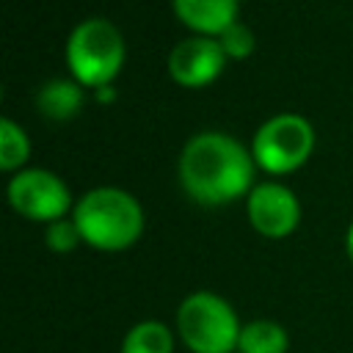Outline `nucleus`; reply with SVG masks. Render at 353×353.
<instances>
[{"label": "nucleus", "instance_id": "f257e3e1", "mask_svg": "<svg viewBox=\"0 0 353 353\" xmlns=\"http://www.w3.org/2000/svg\"><path fill=\"white\" fill-rule=\"evenodd\" d=\"M254 176L245 146L218 130L188 138L179 154V182L201 204H221L240 196Z\"/></svg>", "mask_w": 353, "mask_h": 353}, {"label": "nucleus", "instance_id": "f03ea898", "mask_svg": "<svg viewBox=\"0 0 353 353\" xmlns=\"http://www.w3.org/2000/svg\"><path fill=\"white\" fill-rule=\"evenodd\" d=\"M74 223L85 243L102 251H119L138 240L143 229V212L132 193L121 188H94L74 204Z\"/></svg>", "mask_w": 353, "mask_h": 353}, {"label": "nucleus", "instance_id": "7ed1b4c3", "mask_svg": "<svg viewBox=\"0 0 353 353\" xmlns=\"http://www.w3.org/2000/svg\"><path fill=\"white\" fill-rule=\"evenodd\" d=\"M240 331L237 312L218 292L196 290L176 306V336L190 353H232L237 350Z\"/></svg>", "mask_w": 353, "mask_h": 353}, {"label": "nucleus", "instance_id": "20e7f679", "mask_svg": "<svg viewBox=\"0 0 353 353\" xmlns=\"http://www.w3.org/2000/svg\"><path fill=\"white\" fill-rule=\"evenodd\" d=\"M124 58V41L110 19L88 17L77 22L66 39V61L80 83L105 85Z\"/></svg>", "mask_w": 353, "mask_h": 353}, {"label": "nucleus", "instance_id": "39448f33", "mask_svg": "<svg viewBox=\"0 0 353 353\" xmlns=\"http://www.w3.org/2000/svg\"><path fill=\"white\" fill-rule=\"evenodd\" d=\"M314 130L301 113H276L254 135V154L268 171L295 168L312 149Z\"/></svg>", "mask_w": 353, "mask_h": 353}, {"label": "nucleus", "instance_id": "423d86ee", "mask_svg": "<svg viewBox=\"0 0 353 353\" xmlns=\"http://www.w3.org/2000/svg\"><path fill=\"white\" fill-rule=\"evenodd\" d=\"M11 204L33 221H58L69 207L66 182L47 168H22L8 182Z\"/></svg>", "mask_w": 353, "mask_h": 353}, {"label": "nucleus", "instance_id": "0eeeda50", "mask_svg": "<svg viewBox=\"0 0 353 353\" xmlns=\"http://www.w3.org/2000/svg\"><path fill=\"white\" fill-rule=\"evenodd\" d=\"M248 218L256 232L268 237H284L295 229L301 218V207L287 185L262 182L248 193Z\"/></svg>", "mask_w": 353, "mask_h": 353}, {"label": "nucleus", "instance_id": "6e6552de", "mask_svg": "<svg viewBox=\"0 0 353 353\" xmlns=\"http://www.w3.org/2000/svg\"><path fill=\"white\" fill-rule=\"evenodd\" d=\"M223 66V47L207 36H188L168 52V72L185 85H201L212 80Z\"/></svg>", "mask_w": 353, "mask_h": 353}, {"label": "nucleus", "instance_id": "1a4fd4ad", "mask_svg": "<svg viewBox=\"0 0 353 353\" xmlns=\"http://www.w3.org/2000/svg\"><path fill=\"white\" fill-rule=\"evenodd\" d=\"M174 8L190 28L221 33L226 25L234 22L237 0H174Z\"/></svg>", "mask_w": 353, "mask_h": 353}, {"label": "nucleus", "instance_id": "9d476101", "mask_svg": "<svg viewBox=\"0 0 353 353\" xmlns=\"http://www.w3.org/2000/svg\"><path fill=\"white\" fill-rule=\"evenodd\" d=\"M290 350V334L281 323L256 317L243 323L237 353H287Z\"/></svg>", "mask_w": 353, "mask_h": 353}, {"label": "nucleus", "instance_id": "9b49d317", "mask_svg": "<svg viewBox=\"0 0 353 353\" xmlns=\"http://www.w3.org/2000/svg\"><path fill=\"white\" fill-rule=\"evenodd\" d=\"M36 105L44 116L50 119H69L80 110L83 105V88L72 80L63 77H52L44 85H39L36 91Z\"/></svg>", "mask_w": 353, "mask_h": 353}, {"label": "nucleus", "instance_id": "f8f14e48", "mask_svg": "<svg viewBox=\"0 0 353 353\" xmlns=\"http://www.w3.org/2000/svg\"><path fill=\"white\" fill-rule=\"evenodd\" d=\"M174 331L163 320H141L124 334L119 353H174Z\"/></svg>", "mask_w": 353, "mask_h": 353}, {"label": "nucleus", "instance_id": "ddd939ff", "mask_svg": "<svg viewBox=\"0 0 353 353\" xmlns=\"http://www.w3.org/2000/svg\"><path fill=\"white\" fill-rule=\"evenodd\" d=\"M25 157H28V135L22 132V127L17 121L3 116L0 119V165L14 168Z\"/></svg>", "mask_w": 353, "mask_h": 353}, {"label": "nucleus", "instance_id": "4468645a", "mask_svg": "<svg viewBox=\"0 0 353 353\" xmlns=\"http://www.w3.org/2000/svg\"><path fill=\"white\" fill-rule=\"evenodd\" d=\"M44 240H47V245H50L52 251L66 254V251H72V248L83 240V234H80L74 218H58V221H52V223L47 226Z\"/></svg>", "mask_w": 353, "mask_h": 353}, {"label": "nucleus", "instance_id": "2eb2a0df", "mask_svg": "<svg viewBox=\"0 0 353 353\" xmlns=\"http://www.w3.org/2000/svg\"><path fill=\"white\" fill-rule=\"evenodd\" d=\"M221 47H223V52H229V55H245V52H251V47H254V33H251V28L234 19L232 25H226V28L221 30Z\"/></svg>", "mask_w": 353, "mask_h": 353}, {"label": "nucleus", "instance_id": "dca6fc26", "mask_svg": "<svg viewBox=\"0 0 353 353\" xmlns=\"http://www.w3.org/2000/svg\"><path fill=\"white\" fill-rule=\"evenodd\" d=\"M345 248H347V256L353 262V223L347 226V234H345Z\"/></svg>", "mask_w": 353, "mask_h": 353}, {"label": "nucleus", "instance_id": "f3484780", "mask_svg": "<svg viewBox=\"0 0 353 353\" xmlns=\"http://www.w3.org/2000/svg\"><path fill=\"white\" fill-rule=\"evenodd\" d=\"M97 97H99V99H108V97H113V91H108V85H99Z\"/></svg>", "mask_w": 353, "mask_h": 353}]
</instances>
